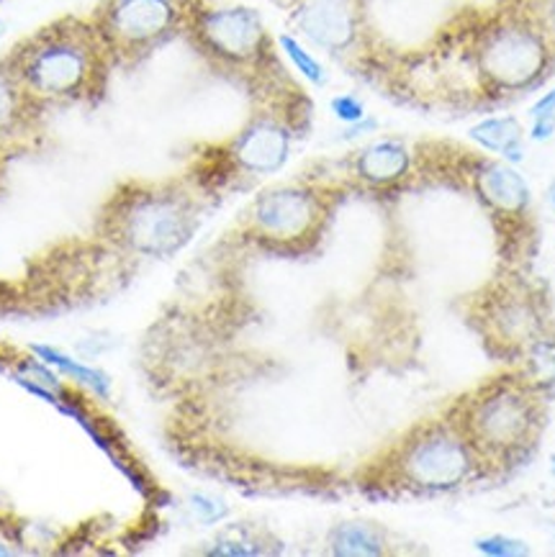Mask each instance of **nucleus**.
Wrapping results in <instances>:
<instances>
[{
	"instance_id": "1",
	"label": "nucleus",
	"mask_w": 555,
	"mask_h": 557,
	"mask_svg": "<svg viewBox=\"0 0 555 557\" xmlns=\"http://www.w3.org/2000/svg\"><path fill=\"white\" fill-rule=\"evenodd\" d=\"M28 96L47 111L92 109L109 96L116 62L90 16H60L0 57Z\"/></svg>"
},
{
	"instance_id": "2",
	"label": "nucleus",
	"mask_w": 555,
	"mask_h": 557,
	"mask_svg": "<svg viewBox=\"0 0 555 557\" xmlns=\"http://www.w3.org/2000/svg\"><path fill=\"white\" fill-rule=\"evenodd\" d=\"M185 39L211 70L247 88L255 101L296 90L266 21L250 5L198 0Z\"/></svg>"
},
{
	"instance_id": "3",
	"label": "nucleus",
	"mask_w": 555,
	"mask_h": 557,
	"mask_svg": "<svg viewBox=\"0 0 555 557\" xmlns=\"http://www.w3.org/2000/svg\"><path fill=\"white\" fill-rule=\"evenodd\" d=\"M455 426L481 466H515L535 449L545 424L543 385L525 373L502 375L462 398Z\"/></svg>"
},
{
	"instance_id": "4",
	"label": "nucleus",
	"mask_w": 555,
	"mask_h": 557,
	"mask_svg": "<svg viewBox=\"0 0 555 557\" xmlns=\"http://www.w3.org/2000/svg\"><path fill=\"white\" fill-rule=\"evenodd\" d=\"M201 206L181 181L124 183L106 201L101 228L106 239L124 252L168 260L194 239Z\"/></svg>"
},
{
	"instance_id": "5",
	"label": "nucleus",
	"mask_w": 555,
	"mask_h": 557,
	"mask_svg": "<svg viewBox=\"0 0 555 557\" xmlns=\"http://www.w3.org/2000/svg\"><path fill=\"white\" fill-rule=\"evenodd\" d=\"M468 60L479 88L499 101L538 88L551 75L555 45L528 16L502 3L494 16L476 26Z\"/></svg>"
},
{
	"instance_id": "6",
	"label": "nucleus",
	"mask_w": 555,
	"mask_h": 557,
	"mask_svg": "<svg viewBox=\"0 0 555 557\" xmlns=\"http://www.w3.org/2000/svg\"><path fill=\"white\" fill-rule=\"evenodd\" d=\"M479 455L453 421H430L419 426L391 455L386 481L407 494H445L471 483L481 470Z\"/></svg>"
},
{
	"instance_id": "7",
	"label": "nucleus",
	"mask_w": 555,
	"mask_h": 557,
	"mask_svg": "<svg viewBox=\"0 0 555 557\" xmlns=\"http://www.w3.org/2000/svg\"><path fill=\"white\" fill-rule=\"evenodd\" d=\"M198 0H98L88 16L116 70H134L170 41L185 37Z\"/></svg>"
},
{
	"instance_id": "8",
	"label": "nucleus",
	"mask_w": 555,
	"mask_h": 557,
	"mask_svg": "<svg viewBox=\"0 0 555 557\" xmlns=\"http://www.w3.org/2000/svg\"><path fill=\"white\" fill-rule=\"evenodd\" d=\"M309 121V101L301 90L255 101V111L226 145L219 147L226 177L275 175L288 162L298 132Z\"/></svg>"
},
{
	"instance_id": "9",
	"label": "nucleus",
	"mask_w": 555,
	"mask_h": 557,
	"mask_svg": "<svg viewBox=\"0 0 555 557\" xmlns=\"http://www.w3.org/2000/svg\"><path fill=\"white\" fill-rule=\"evenodd\" d=\"M330 198L317 185H275L262 190L247 211V228L273 249H301L324 228Z\"/></svg>"
},
{
	"instance_id": "10",
	"label": "nucleus",
	"mask_w": 555,
	"mask_h": 557,
	"mask_svg": "<svg viewBox=\"0 0 555 557\" xmlns=\"http://www.w3.org/2000/svg\"><path fill=\"white\" fill-rule=\"evenodd\" d=\"M543 298L522 281L496 283L479 304V330L496 355L525 357L547 337Z\"/></svg>"
},
{
	"instance_id": "11",
	"label": "nucleus",
	"mask_w": 555,
	"mask_h": 557,
	"mask_svg": "<svg viewBox=\"0 0 555 557\" xmlns=\"http://www.w3.org/2000/svg\"><path fill=\"white\" fill-rule=\"evenodd\" d=\"M288 11L306 45L334 60L366 64L370 57L368 0H298Z\"/></svg>"
},
{
	"instance_id": "12",
	"label": "nucleus",
	"mask_w": 555,
	"mask_h": 557,
	"mask_svg": "<svg viewBox=\"0 0 555 557\" xmlns=\"http://www.w3.org/2000/svg\"><path fill=\"white\" fill-rule=\"evenodd\" d=\"M47 113L0 60V154L13 160L37 152L47 137Z\"/></svg>"
},
{
	"instance_id": "13",
	"label": "nucleus",
	"mask_w": 555,
	"mask_h": 557,
	"mask_svg": "<svg viewBox=\"0 0 555 557\" xmlns=\"http://www.w3.org/2000/svg\"><path fill=\"white\" fill-rule=\"evenodd\" d=\"M458 173L466 177L479 201L499 219L522 216L530 206V188L525 177L499 157L466 152Z\"/></svg>"
},
{
	"instance_id": "14",
	"label": "nucleus",
	"mask_w": 555,
	"mask_h": 557,
	"mask_svg": "<svg viewBox=\"0 0 555 557\" xmlns=\"http://www.w3.org/2000/svg\"><path fill=\"white\" fill-rule=\"evenodd\" d=\"M417 154L402 139H375L355 149L347 160V170L360 185L370 190H388L415 175Z\"/></svg>"
},
{
	"instance_id": "15",
	"label": "nucleus",
	"mask_w": 555,
	"mask_h": 557,
	"mask_svg": "<svg viewBox=\"0 0 555 557\" xmlns=\"http://www.w3.org/2000/svg\"><path fill=\"white\" fill-rule=\"evenodd\" d=\"M471 137L476 145H481L499 160L511 162V165L522 160L525 154V128L515 116L483 119L481 124L471 128Z\"/></svg>"
},
{
	"instance_id": "16",
	"label": "nucleus",
	"mask_w": 555,
	"mask_h": 557,
	"mask_svg": "<svg viewBox=\"0 0 555 557\" xmlns=\"http://www.w3.org/2000/svg\"><path fill=\"white\" fill-rule=\"evenodd\" d=\"M330 553L345 557H373L386 553V540L379 527L368 521H345L330 532Z\"/></svg>"
},
{
	"instance_id": "17",
	"label": "nucleus",
	"mask_w": 555,
	"mask_h": 557,
	"mask_svg": "<svg viewBox=\"0 0 555 557\" xmlns=\"http://www.w3.org/2000/svg\"><path fill=\"white\" fill-rule=\"evenodd\" d=\"M34 355H39V360L45 362L49 368H57L62 370V373L75 377L77 383L85 385V388H90L96 396L101 398H109L111 396V377L101 373L98 368H88L83 366V362L73 360V357L62 352V349H54V347H47V345H34Z\"/></svg>"
},
{
	"instance_id": "18",
	"label": "nucleus",
	"mask_w": 555,
	"mask_h": 557,
	"mask_svg": "<svg viewBox=\"0 0 555 557\" xmlns=\"http://www.w3.org/2000/svg\"><path fill=\"white\" fill-rule=\"evenodd\" d=\"M278 47L281 52L288 57V62L301 73L311 85H324L326 83V70L324 64L311 54V49L304 45L301 39L294 37V34H281L278 37Z\"/></svg>"
},
{
	"instance_id": "19",
	"label": "nucleus",
	"mask_w": 555,
	"mask_h": 557,
	"mask_svg": "<svg viewBox=\"0 0 555 557\" xmlns=\"http://www.w3.org/2000/svg\"><path fill=\"white\" fill-rule=\"evenodd\" d=\"M504 5L528 16L545 32V37L555 45V0H507Z\"/></svg>"
},
{
	"instance_id": "20",
	"label": "nucleus",
	"mask_w": 555,
	"mask_h": 557,
	"mask_svg": "<svg viewBox=\"0 0 555 557\" xmlns=\"http://www.w3.org/2000/svg\"><path fill=\"white\" fill-rule=\"evenodd\" d=\"M530 119H532V139L543 141V139H551L553 132H555V90L545 92L540 101L532 106L530 109Z\"/></svg>"
},
{
	"instance_id": "21",
	"label": "nucleus",
	"mask_w": 555,
	"mask_h": 557,
	"mask_svg": "<svg viewBox=\"0 0 555 557\" xmlns=\"http://www.w3.org/2000/svg\"><path fill=\"white\" fill-rule=\"evenodd\" d=\"M188 506L201 524H217V521L226 519V513H230L224 502H219V498H213L209 494H190Z\"/></svg>"
},
{
	"instance_id": "22",
	"label": "nucleus",
	"mask_w": 555,
	"mask_h": 557,
	"mask_svg": "<svg viewBox=\"0 0 555 557\" xmlns=\"http://www.w3.org/2000/svg\"><path fill=\"white\" fill-rule=\"evenodd\" d=\"M476 547L481 549V553L486 555H507V557H515V555H528L530 547L525 545L522 540H515V537H504V534H489V537H479L476 540Z\"/></svg>"
},
{
	"instance_id": "23",
	"label": "nucleus",
	"mask_w": 555,
	"mask_h": 557,
	"mask_svg": "<svg viewBox=\"0 0 555 557\" xmlns=\"http://www.w3.org/2000/svg\"><path fill=\"white\" fill-rule=\"evenodd\" d=\"M332 111L334 116L340 121H345V124H360V121H366V106H362L358 98L355 96H337L332 101Z\"/></svg>"
},
{
	"instance_id": "24",
	"label": "nucleus",
	"mask_w": 555,
	"mask_h": 557,
	"mask_svg": "<svg viewBox=\"0 0 555 557\" xmlns=\"http://www.w3.org/2000/svg\"><path fill=\"white\" fill-rule=\"evenodd\" d=\"M9 157L0 154V188H3V181H5V168H9Z\"/></svg>"
},
{
	"instance_id": "25",
	"label": "nucleus",
	"mask_w": 555,
	"mask_h": 557,
	"mask_svg": "<svg viewBox=\"0 0 555 557\" xmlns=\"http://www.w3.org/2000/svg\"><path fill=\"white\" fill-rule=\"evenodd\" d=\"M547 201H551V206H553V211H555V183L551 185V188H547Z\"/></svg>"
},
{
	"instance_id": "26",
	"label": "nucleus",
	"mask_w": 555,
	"mask_h": 557,
	"mask_svg": "<svg viewBox=\"0 0 555 557\" xmlns=\"http://www.w3.org/2000/svg\"><path fill=\"white\" fill-rule=\"evenodd\" d=\"M275 3H281V5H286V9H291V5H296L298 0H275Z\"/></svg>"
},
{
	"instance_id": "27",
	"label": "nucleus",
	"mask_w": 555,
	"mask_h": 557,
	"mask_svg": "<svg viewBox=\"0 0 555 557\" xmlns=\"http://www.w3.org/2000/svg\"><path fill=\"white\" fill-rule=\"evenodd\" d=\"M0 28H3V24H0Z\"/></svg>"
}]
</instances>
